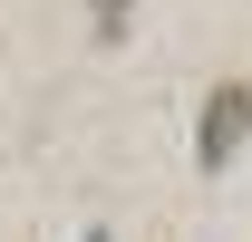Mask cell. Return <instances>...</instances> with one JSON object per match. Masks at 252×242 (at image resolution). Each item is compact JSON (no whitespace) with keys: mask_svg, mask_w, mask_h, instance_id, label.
I'll return each mask as SVG.
<instances>
[{"mask_svg":"<svg viewBox=\"0 0 252 242\" xmlns=\"http://www.w3.org/2000/svg\"><path fill=\"white\" fill-rule=\"evenodd\" d=\"M243 136H252V78H223L214 97H204V126H194V165H233L243 155Z\"/></svg>","mask_w":252,"mask_h":242,"instance_id":"6da1fadb","label":"cell"},{"mask_svg":"<svg viewBox=\"0 0 252 242\" xmlns=\"http://www.w3.org/2000/svg\"><path fill=\"white\" fill-rule=\"evenodd\" d=\"M97 10H107V20H117V10H126V0H97Z\"/></svg>","mask_w":252,"mask_h":242,"instance_id":"7a4b0ae2","label":"cell"},{"mask_svg":"<svg viewBox=\"0 0 252 242\" xmlns=\"http://www.w3.org/2000/svg\"><path fill=\"white\" fill-rule=\"evenodd\" d=\"M88 242H107V233H88Z\"/></svg>","mask_w":252,"mask_h":242,"instance_id":"3957f363","label":"cell"}]
</instances>
